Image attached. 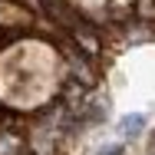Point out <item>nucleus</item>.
<instances>
[{
	"mask_svg": "<svg viewBox=\"0 0 155 155\" xmlns=\"http://www.w3.org/2000/svg\"><path fill=\"white\" fill-rule=\"evenodd\" d=\"M139 17L142 20H155V0H139Z\"/></svg>",
	"mask_w": 155,
	"mask_h": 155,
	"instance_id": "nucleus-6",
	"label": "nucleus"
},
{
	"mask_svg": "<svg viewBox=\"0 0 155 155\" xmlns=\"http://www.w3.org/2000/svg\"><path fill=\"white\" fill-rule=\"evenodd\" d=\"M142 129H145V116L135 112V116H125L122 122H119V135H122V139H139Z\"/></svg>",
	"mask_w": 155,
	"mask_h": 155,
	"instance_id": "nucleus-4",
	"label": "nucleus"
},
{
	"mask_svg": "<svg viewBox=\"0 0 155 155\" xmlns=\"http://www.w3.org/2000/svg\"><path fill=\"white\" fill-rule=\"evenodd\" d=\"M152 149H155V145H152Z\"/></svg>",
	"mask_w": 155,
	"mask_h": 155,
	"instance_id": "nucleus-9",
	"label": "nucleus"
},
{
	"mask_svg": "<svg viewBox=\"0 0 155 155\" xmlns=\"http://www.w3.org/2000/svg\"><path fill=\"white\" fill-rule=\"evenodd\" d=\"M40 7L46 10V17H53V20H56L60 27H66V30H76V27L83 23V20H79V17H76L63 0H40Z\"/></svg>",
	"mask_w": 155,
	"mask_h": 155,
	"instance_id": "nucleus-1",
	"label": "nucleus"
},
{
	"mask_svg": "<svg viewBox=\"0 0 155 155\" xmlns=\"http://www.w3.org/2000/svg\"><path fill=\"white\" fill-rule=\"evenodd\" d=\"M66 60H69V66H73V73H76V83L83 86V89H93L96 86V73L86 66V63L79 60V53H76V46H66Z\"/></svg>",
	"mask_w": 155,
	"mask_h": 155,
	"instance_id": "nucleus-2",
	"label": "nucleus"
},
{
	"mask_svg": "<svg viewBox=\"0 0 155 155\" xmlns=\"http://www.w3.org/2000/svg\"><path fill=\"white\" fill-rule=\"evenodd\" d=\"M69 36H73V43H76V46H83L89 56H96V53L102 50V46H99V36H96V33L89 30L86 23H79L76 30H69Z\"/></svg>",
	"mask_w": 155,
	"mask_h": 155,
	"instance_id": "nucleus-3",
	"label": "nucleus"
},
{
	"mask_svg": "<svg viewBox=\"0 0 155 155\" xmlns=\"http://www.w3.org/2000/svg\"><path fill=\"white\" fill-rule=\"evenodd\" d=\"M0 155H20V139L0 135Z\"/></svg>",
	"mask_w": 155,
	"mask_h": 155,
	"instance_id": "nucleus-5",
	"label": "nucleus"
},
{
	"mask_svg": "<svg viewBox=\"0 0 155 155\" xmlns=\"http://www.w3.org/2000/svg\"><path fill=\"white\" fill-rule=\"evenodd\" d=\"M20 155H23V152H20Z\"/></svg>",
	"mask_w": 155,
	"mask_h": 155,
	"instance_id": "nucleus-8",
	"label": "nucleus"
},
{
	"mask_svg": "<svg viewBox=\"0 0 155 155\" xmlns=\"http://www.w3.org/2000/svg\"><path fill=\"white\" fill-rule=\"evenodd\" d=\"M125 152V145L122 142H116V145H106V149H99V155H122Z\"/></svg>",
	"mask_w": 155,
	"mask_h": 155,
	"instance_id": "nucleus-7",
	"label": "nucleus"
}]
</instances>
